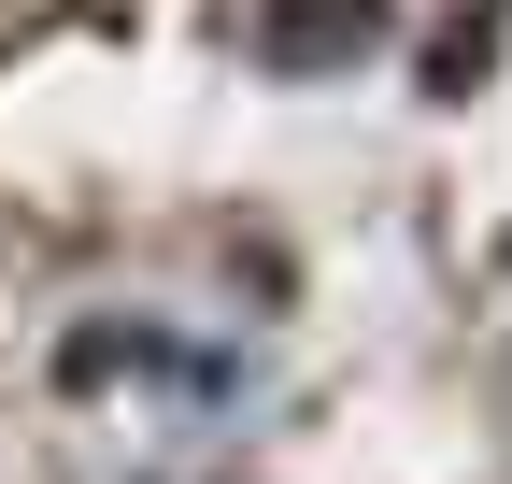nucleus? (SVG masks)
<instances>
[{"instance_id": "nucleus-1", "label": "nucleus", "mask_w": 512, "mask_h": 484, "mask_svg": "<svg viewBox=\"0 0 512 484\" xmlns=\"http://www.w3.org/2000/svg\"><path fill=\"white\" fill-rule=\"evenodd\" d=\"M384 29V0H285V15H271V57H285V72H299V57H356Z\"/></svg>"}]
</instances>
